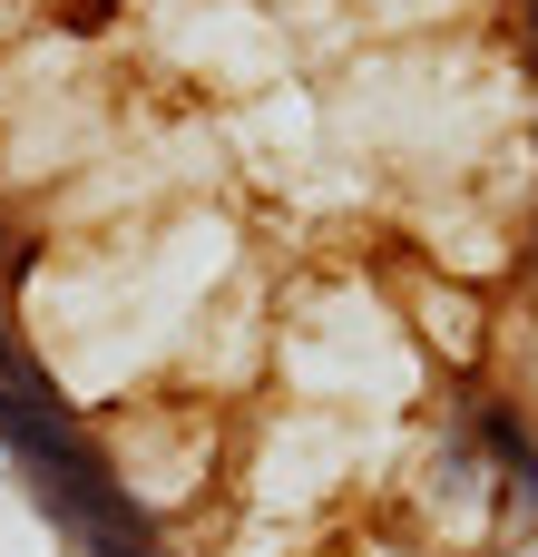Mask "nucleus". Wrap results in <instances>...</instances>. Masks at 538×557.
I'll return each mask as SVG.
<instances>
[{
    "instance_id": "nucleus-1",
    "label": "nucleus",
    "mask_w": 538,
    "mask_h": 557,
    "mask_svg": "<svg viewBox=\"0 0 538 557\" xmlns=\"http://www.w3.org/2000/svg\"><path fill=\"white\" fill-rule=\"evenodd\" d=\"M78 441H88V411H78V392L59 382V362H49L39 343L0 333V450H10V470H49V460H69Z\"/></svg>"
},
{
    "instance_id": "nucleus-2",
    "label": "nucleus",
    "mask_w": 538,
    "mask_h": 557,
    "mask_svg": "<svg viewBox=\"0 0 538 557\" xmlns=\"http://www.w3.org/2000/svg\"><path fill=\"white\" fill-rule=\"evenodd\" d=\"M421 509L441 519V539H490V529H500L490 460L470 450V431H461V421H441V441L421 450Z\"/></svg>"
},
{
    "instance_id": "nucleus-3",
    "label": "nucleus",
    "mask_w": 538,
    "mask_h": 557,
    "mask_svg": "<svg viewBox=\"0 0 538 557\" xmlns=\"http://www.w3.org/2000/svg\"><path fill=\"white\" fill-rule=\"evenodd\" d=\"M39 264H49V235L0 206V333H20V294L39 284Z\"/></svg>"
},
{
    "instance_id": "nucleus-4",
    "label": "nucleus",
    "mask_w": 538,
    "mask_h": 557,
    "mask_svg": "<svg viewBox=\"0 0 538 557\" xmlns=\"http://www.w3.org/2000/svg\"><path fill=\"white\" fill-rule=\"evenodd\" d=\"M510 557H538V529H529V539H510Z\"/></svg>"
}]
</instances>
